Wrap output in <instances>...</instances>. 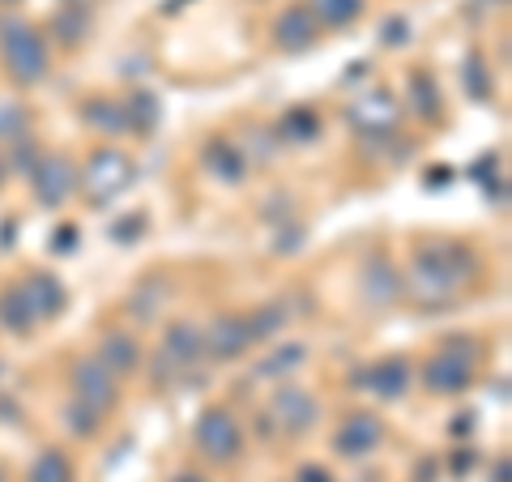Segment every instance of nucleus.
<instances>
[{"label": "nucleus", "mask_w": 512, "mask_h": 482, "mask_svg": "<svg viewBox=\"0 0 512 482\" xmlns=\"http://www.w3.org/2000/svg\"><path fill=\"white\" fill-rule=\"evenodd\" d=\"M346 120L363 137H393L397 124H402V99L393 90H367L346 107Z\"/></svg>", "instance_id": "0eeeda50"}, {"label": "nucleus", "mask_w": 512, "mask_h": 482, "mask_svg": "<svg viewBox=\"0 0 512 482\" xmlns=\"http://www.w3.org/2000/svg\"><path fill=\"white\" fill-rule=\"evenodd\" d=\"M448 465H453V474H457V478H461V474H470V465H474V448H457L453 461H448Z\"/></svg>", "instance_id": "4c0bfd02"}, {"label": "nucleus", "mask_w": 512, "mask_h": 482, "mask_svg": "<svg viewBox=\"0 0 512 482\" xmlns=\"http://www.w3.org/2000/svg\"><path fill=\"white\" fill-rule=\"evenodd\" d=\"M380 444H384V423L372 410H350L342 427L333 431V448H338L342 457H367V453H376Z\"/></svg>", "instance_id": "9b49d317"}, {"label": "nucleus", "mask_w": 512, "mask_h": 482, "mask_svg": "<svg viewBox=\"0 0 512 482\" xmlns=\"http://www.w3.org/2000/svg\"><path fill=\"white\" fill-rule=\"evenodd\" d=\"M137 180V171H133V158L120 154V150H94L86 158V171L77 175V184L86 188V197L94 210H107L111 201L120 197V192H128V184Z\"/></svg>", "instance_id": "20e7f679"}, {"label": "nucleus", "mask_w": 512, "mask_h": 482, "mask_svg": "<svg viewBox=\"0 0 512 482\" xmlns=\"http://www.w3.org/2000/svg\"><path fill=\"white\" fill-rule=\"evenodd\" d=\"M406 103L410 111L419 120H440L444 116V99H440V86H436V77L423 73V69H414L406 77Z\"/></svg>", "instance_id": "a211bd4d"}, {"label": "nucleus", "mask_w": 512, "mask_h": 482, "mask_svg": "<svg viewBox=\"0 0 512 482\" xmlns=\"http://www.w3.org/2000/svg\"><path fill=\"white\" fill-rule=\"evenodd\" d=\"M0 60L13 86H39L47 77V39L22 18H0Z\"/></svg>", "instance_id": "f03ea898"}, {"label": "nucleus", "mask_w": 512, "mask_h": 482, "mask_svg": "<svg viewBox=\"0 0 512 482\" xmlns=\"http://www.w3.org/2000/svg\"><path fill=\"white\" fill-rule=\"evenodd\" d=\"M47 248H52L56 256H69L77 248V227H73V222H64V227L52 235V244H47Z\"/></svg>", "instance_id": "f704fd0d"}, {"label": "nucleus", "mask_w": 512, "mask_h": 482, "mask_svg": "<svg viewBox=\"0 0 512 482\" xmlns=\"http://www.w3.org/2000/svg\"><path fill=\"white\" fill-rule=\"evenodd\" d=\"M124 111H128V133H137V137H150L158 128V120H163L158 94H150V90H137L133 99L124 103Z\"/></svg>", "instance_id": "5701e85b"}, {"label": "nucleus", "mask_w": 512, "mask_h": 482, "mask_svg": "<svg viewBox=\"0 0 512 482\" xmlns=\"http://www.w3.org/2000/svg\"><path fill=\"white\" fill-rule=\"evenodd\" d=\"M175 482H205L201 474H175Z\"/></svg>", "instance_id": "79ce46f5"}, {"label": "nucleus", "mask_w": 512, "mask_h": 482, "mask_svg": "<svg viewBox=\"0 0 512 482\" xmlns=\"http://www.w3.org/2000/svg\"><path fill=\"white\" fill-rule=\"evenodd\" d=\"M461 82H466V94L474 103H487L491 99V69H487V60L483 52H470L466 64H461Z\"/></svg>", "instance_id": "cd10ccee"}, {"label": "nucleus", "mask_w": 512, "mask_h": 482, "mask_svg": "<svg viewBox=\"0 0 512 482\" xmlns=\"http://www.w3.org/2000/svg\"><path fill=\"white\" fill-rule=\"evenodd\" d=\"M359 299L367 303V308H393L397 299H402V273H397V265L389 261V256L372 252L359 269Z\"/></svg>", "instance_id": "9d476101"}, {"label": "nucleus", "mask_w": 512, "mask_h": 482, "mask_svg": "<svg viewBox=\"0 0 512 482\" xmlns=\"http://www.w3.org/2000/svg\"><path fill=\"white\" fill-rule=\"evenodd\" d=\"M99 363L111 376H133L141 367V346L128 333H107L103 346H99Z\"/></svg>", "instance_id": "6ab92c4d"}, {"label": "nucleus", "mask_w": 512, "mask_h": 482, "mask_svg": "<svg viewBox=\"0 0 512 482\" xmlns=\"http://www.w3.org/2000/svg\"><path fill=\"white\" fill-rule=\"evenodd\" d=\"M73 397L82 401V406H90L94 414H111L116 410V376L107 372V367L99 359H77L73 363Z\"/></svg>", "instance_id": "1a4fd4ad"}, {"label": "nucleus", "mask_w": 512, "mask_h": 482, "mask_svg": "<svg viewBox=\"0 0 512 482\" xmlns=\"http://www.w3.org/2000/svg\"><path fill=\"white\" fill-rule=\"evenodd\" d=\"M474 278H478V252L466 244L436 239V244H423L414 252L410 286H414V299L427 312H444V303H453L461 295V286H470Z\"/></svg>", "instance_id": "f257e3e1"}, {"label": "nucleus", "mask_w": 512, "mask_h": 482, "mask_svg": "<svg viewBox=\"0 0 512 482\" xmlns=\"http://www.w3.org/2000/svg\"><path fill=\"white\" fill-rule=\"evenodd\" d=\"M380 39L389 43V47H402V43H406V22H402V18H389V22L380 26Z\"/></svg>", "instance_id": "c9c22d12"}, {"label": "nucleus", "mask_w": 512, "mask_h": 482, "mask_svg": "<svg viewBox=\"0 0 512 482\" xmlns=\"http://www.w3.org/2000/svg\"><path fill=\"white\" fill-rule=\"evenodd\" d=\"M0 5H18V0H0Z\"/></svg>", "instance_id": "a18cd8bd"}, {"label": "nucleus", "mask_w": 512, "mask_h": 482, "mask_svg": "<svg viewBox=\"0 0 512 482\" xmlns=\"http://www.w3.org/2000/svg\"><path fill=\"white\" fill-rule=\"evenodd\" d=\"M303 359H308V346H303V342H278L265 359H256V372H252V376H261V380H282V376H291Z\"/></svg>", "instance_id": "412c9836"}, {"label": "nucleus", "mask_w": 512, "mask_h": 482, "mask_svg": "<svg viewBox=\"0 0 512 482\" xmlns=\"http://www.w3.org/2000/svg\"><path fill=\"white\" fill-rule=\"evenodd\" d=\"M363 5H367V0H308V9L316 13V22L329 26V30L350 26L363 13Z\"/></svg>", "instance_id": "393cba45"}, {"label": "nucleus", "mask_w": 512, "mask_h": 482, "mask_svg": "<svg viewBox=\"0 0 512 482\" xmlns=\"http://www.w3.org/2000/svg\"><path fill=\"white\" fill-rule=\"evenodd\" d=\"M0 184H5V163H0Z\"/></svg>", "instance_id": "c03bdc74"}, {"label": "nucleus", "mask_w": 512, "mask_h": 482, "mask_svg": "<svg viewBox=\"0 0 512 482\" xmlns=\"http://www.w3.org/2000/svg\"><path fill=\"white\" fill-rule=\"evenodd\" d=\"M0 325H5L9 333H18V337H26L30 329L39 325V320H35V312L26 308V299H22V291H18V286H9V291L0 295Z\"/></svg>", "instance_id": "b1692460"}, {"label": "nucleus", "mask_w": 512, "mask_h": 482, "mask_svg": "<svg viewBox=\"0 0 512 482\" xmlns=\"http://www.w3.org/2000/svg\"><path fill=\"white\" fill-rule=\"evenodd\" d=\"M316 419H320V401L308 389H299V384H282L265 410V431L278 427L282 436H303V431L316 427Z\"/></svg>", "instance_id": "423d86ee"}, {"label": "nucleus", "mask_w": 512, "mask_h": 482, "mask_svg": "<svg viewBox=\"0 0 512 482\" xmlns=\"http://www.w3.org/2000/svg\"><path fill=\"white\" fill-rule=\"evenodd\" d=\"M163 295H167V286L158 282V291H154V282H146L141 291L133 295V316H141V320H154V312H158V303H163Z\"/></svg>", "instance_id": "473e14b6"}, {"label": "nucleus", "mask_w": 512, "mask_h": 482, "mask_svg": "<svg viewBox=\"0 0 512 482\" xmlns=\"http://www.w3.org/2000/svg\"><path fill=\"white\" fill-rule=\"evenodd\" d=\"M82 124L94 128V133H103V137H120V133H128V111L116 99H86Z\"/></svg>", "instance_id": "aec40b11"}, {"label": "nucleus", "mask_w": 512, "mask_h": 482, "mask_svg": "<svg viewBox=\"0 0 512 482\" xmlns=\"http://www.w3.org/2000/svg\"><path fill=\"white\" fill-rule=\"evenodd\" d=\"M201 355H205V333L197 325H188V320H175V325L167 329V337H163V355H158V367L171 372V376H184Z\"/></svg>", "instance_id": "f8f14e48"}, {"label": "nucleus", "mask_w": 512, "mask_h": 482, "mask_svg": "<svg viewBox=\"0 0 512 482\" xmlns=\"http://www.w3.org/2000/svg\"><path fill=\"white\" fill-rule=\"evenodd\" d=\"M146 227H150L146 214H128V218H120L116 227H111V239H116V244H137V239L146 235Z\"/></svg>", "instance_id": "72a5a7b5"}, {"label": "nucleus", "mask_w": 512, "mask_h": 482, "mask_svg": "<svg viewBox=\"0 0 512 482\" xmlns=\"http://www.w3.org/2000/svg\"><path fill=\"white\" fill-rule=\"evenodd\" d=\"M64 423H69V431L73 436H94V431H99V423H103V414H94L90 406H82V401H69V406H64Z\"/></svg>", "instance_id": "7c9ffc66"}, {"label": "nucleus", "mask_w": 512, "mask_h": 482, "mask_svg": "<svg viewBox=\"0 0 512 482\" xmlns=\"http://www.w3.org/2000/svg\"><path fill=\"white\" fill-rule=\"evenodd\" d=\"M474 367H478V342L474 337H444V346L423 363V389L436 397H453L474 384Z\"/></svg>", "instance_id": "7ed1b4c3"}, {"label": "nucleus", "mask_w": 512, "mask_h": 482, "mask_svg": "<svg viewBox=\"0 0 512 482\" xmlns=\"http://www.w3.org/2000/svg\"><path fill=\"white\" fill-rule=\"evenodd\" d=\"M491 482H508V457H500V465H495V474H491Z\"/></svg>", "instance_id": "ea45409f"}, {"label": "nucleus", "mask_w": 512, "mask_h": 482, "mask_svg": "<svg viewBox=\"0 0 512 482\" xmlns=\"http://www.w3.org/2000/svg\"><path fill=\"white\" fill-rule=\"evenodd\" d=\"M9 146H13V154H9V167L18 171V175H30V171L39 167L43 150H39V141L30 137V133H26V137H18V141H9Z\"/></svg>", "instance_id": "2f4dec72"}, {"label": "nucleus", "mask_w": 512, "mask_h": 482, "mask_svg": "<svg viewBox=\"0 0 512 482\" xmlns=\"http://www.w3.org/2000/svg\"><path fill=\"white\" fill-rule=\"evenodd\" d=\"M201 167L210 171L214 180H222V184H244L248 158L239 154L235 141H227V137H210V141H205V150H201Z\"/></svg>", "instance_id": "f3484780"}, {"label": "nucleus", "mask_w": 512, "mask_h": 482, "mask_svg": "<svg viewBox=\"0 0 512 482\" xmlns=\"http://www.w3.org/2000/svg\"><path fill=\"white\" fill-rule=\"evenodd\" d=\"M320 30H325V26L316 22V13L308 9V0H299V5H291V9L278 13V22H274V43L282 47V52L299 56V52H308V47L320 39Z\"/></svg>", "instance_id": "4468645a"}, {"label": "nucleus", "mask_w": 512, "mask_h": 482, "mask_svg": "<svg viewBox=\"0 0 512 482\" xmlns=\"http://www.w3.org/2000/svg\"><path fill=\"white\" fill-rule=\"evenodd\" d=\"M252 350V329H248V316L239 312H227L218 316L210 329H205V355L218 359V363H231L239 355H248Z\"/></svg>", "instance_id": "ddd939ff"}, {"label": "nucleus", "mask_w": 512, "mask_h": 482, "mask_svg": "<svg viewBox=\"0 0 512 482\" xmlns=\"http://www.w3.org/2000/svg\"><path fill=\"white\" fill-rule=\"evenodd\" d=\"M192 444H197L201 457L227 465L244 453V431H239L235 414L227 406H205L201 419H197V431H192Z\"/></svg>", "instance_id": "39448f33"}, {"label": "nucleus", "mask_w": 512, "mask_h": 482, "mask_svg": "<svg viewBox=\"0 0 512 482\" xmlns=\"http://www.w3.org/2000/svg\"><path fill=\"white\" fill-rule=\"evenodd\" d=\"M30 133V111L13 99H0V141H18Z\"/></svg>", "instance_id": "c756f323"}, {"label": "nucleus", "mask_w": 512, "mask_h": 482, "mask_svg": "<svg viewBox=\"0 0 512 482\" xmlns=\"http://www.w3.org/2000/svg\"><path fill=\"white\" fill-rule=\"evenodd\" d=\"M414 482H436V461H423L419 465V478H414Z\"/></svg>", "instance_id": "58836bf2"}, {"label": "nucleus", "mask_w": 512, "mask_h": 482, "mask_svg": "<svg viewBox=\"0 0 512 482\" xmlns=\"http://www.w3.org/2000/svg\"><path fill=\"white\" fill-rule=\"evenodd\" d=\"M26 308L35 312V320H56L64 308H69V291L60 286V278H52V273H26V282L18 286Z\"/></svg>", "instance_id": "2eb2a0df"}, {"label": "nucleus", "mask_w": 512, "mask_h": 482, "mask_svg": "<svg viewBox=\"0 0 512 482\" xmlns=\"http://www.w3.org/2000/svg\"><path fill=\"white\" fill-rule=\"evenodd\" d=\"M286 320H291V308H286V303H265V308H256V312L248 316L252 346H256V342H269L274 333H282Z\"/></svg>", "instance_id": "bb28decb"}, {"label": "nucleus", "mask_w": 512, "mask_h": 482, "mask_svg": "<svg viewBox=\"0 0 512 482\" xmlns=\"http://www.w3.org/2000/svg\"><path fill=\"white\" fill-rule=\"evenodd\" d=\"M295 482H338V478H333V474L325 470V465H299Z\"/></svg>", "instance_id": "e433bc0d"}, {"label": "nucleus", "mask_w": 512, "mask_h": 482, "mask_svg": "<svg viewBox=\"0 0 512 482\" xmlns=\"http://www.w3.org/2000/svg\"><path fill=\"white\" fill-rule=\"evenodd\" d=\"M30 188H35V201L43 205V210H56V205H64L73 197L77 188V167L73 158L64 154H43L39 167L30 171Z\"/></svg>", "instance_id": "6e6552de"}, {"label": "nucleus", "mask_w": 512, "mask_h": 482, "mask_svg": "<svg viewBox=\"0 0 512 482\" xmlns=\"http://www.w3.org/2000/svg\"><path fill=\"white\" fill-rule=\"evenodd\" d=\"M52 35L60 47H82L90 39V13L82 5H64L52 18Z\"/></svg>", "instance_id": "4be33fe9"}, {"label": "nucleus", "mask_w": 512, "mask_h": 482, "mask_svg": "<svg viewBox=\"0 0 512 482\" xmlns=\"http://www.w3.org/2000/svg\"><path fill=\"white\" fill-rule=\"evenodd\" d=\"M26 482H73V461L60 453V448H47V453L35 457V465H30Z\"/></svg>", "instance_id": "a878e982"}, {"label": "nucleus", "mask_w": 512, "mask_h": 482, "mask_svg": "<svg viewBox=\"0 0 512 482\" xmlns=\"http://www.w3.org/2000/svg\"><path fill=\"white\" fill-rule=\"evenodd\" d=\"M320 137V116L312 107H295L282 116V141H316Z\"/></svg>", "instance_id": "c85d7f7f"}, {"label": "nucleus", "mask_w": 512, "mask_h": 482, "mask_svg": "<svg viewBox=\"0 0 512 482\" xmlns=\"http://www.w3.org/2000/svg\"><path fill=\"white\" fill-rule=\"evenodd\" d=\"M0 482H5V474H0Z\"/></svg>", "instance_id": "49530a36"}, {"label": "nucleus", "mask_w": 512, "mask_h": 482, "mask_svg": "<svg viewBox=\"0 0 512 482\" xmlns=\"http://www.w3.org/2000/svg\"><path fill=\"white\" fill-rule=\"evenodd\" d=\"M188 5V0H167V5H163V13H180Z\"/></svg>", "instance_id": "a19ab883"}, {"label": "nucleus", "mask_w": 512, "mask_h": 482, "mask_svg": "<svg viewBox=\"0 0 512 482\" xmlns=\"http://www.w3.org/2000/svg\"><path fill=\"white\" fill-rule=\"evenodd\" d=\"M359 389H372L380 401H397L406 389H410V363L406 359H384L376 367H363V372H355V380H350Z\"/></svg>", "instance_id": "dca6fc26"}, {"label": "nucleus", "mask_w": 512, "mask_h": 482, "mask_svg": "<svg viewBox=\"0 0 512 482\" xmlns=\"http://www.w3.org/2000/svg\"><path fill=\"white\" fill-rule=\"evenodd\" d=\"M64 5H82V9H90V5H94V0H64Z\"/></svg>", "instance_id": "37998d69"}]
</instances>
